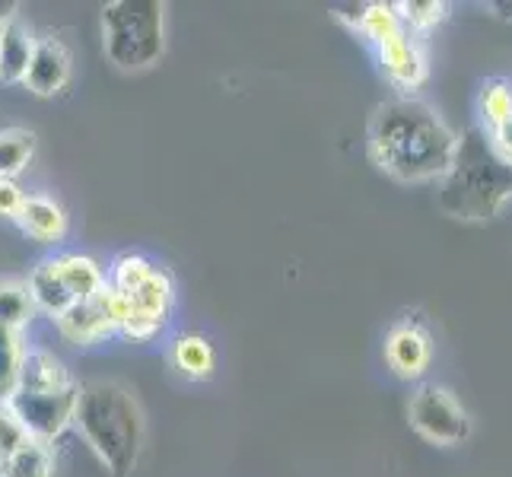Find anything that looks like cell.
<instances>
[{
  "label": "cell",
  "mask_w": 512,
  "mask_h": 477,
  "mask_svg": "<svg viewBox=\"0 0 512 477\" xmlns=\"http://www.w3.org/2000/svg\"><path fill=\"white\" fill-rule=\"evenodd\" d=\"M29 443H32V433L23 427V420L13 414L10 404H0V465Z\"/></svg>",
  "instance_id": "obj_25"
},
{
  "label": "cell",
  "mask_w": 512,
  "mask_h": 477,
  "mask_svg": "<svg viewBox=\"0 0 512 477\" xmlns=\"http://www.w3.org/2000/svg\"><path fill=\"white\" fill-rule=\"evenodd\" d=\"M102 51L118 70H147L166 51L163 0H112L102 7Z\"/></svg>",
  "instance_id": "obj_5"
},
{
  "label": "cell",
  "mask_w": 512,
  "mask_h": 477,
  "mask_svg": "<svg viewBox=\"0 0 512 477\" xmlns=\"http://www.w3.org/2000/svg\"><path fill=\"white\" fill-rule=\"evenodd\" d=\"M512 201V163L487 131L471 128L458 140L455 163L439 182V210L452 220L484 223Z\"/></svg>",
  "instance_id": "obj_3"
},
{
  "label": "cell",
  "mask_w": 512,
  "mask_h": 477,
  "mask_svg": "<svg viewBox=\"0 0 512 477\" xmlns=\"http://www.w3.org/2000/svg\"><path fill=\"white\" fill-rule=\"evenodd\" d=\"M58 274L64 280L67 293L74 296V303H86V299H96L105 287H109V274L99 268V261H93L90 255H77L67 252L55 258Z\"/></svg>",
  "instance_id": "obj_15"
},
{
  "label": "cell",
  "mask_w": 512,
  "mask_h": 477,
  "mask_svg": "<svg viewBox=\"0 0 512 477\" xmlns=\"http://www.w3.org/2000/svg\"><path fill=\"white\" fill-rule=\"evenodd\" d=\"M39 312L32 303L29 280L23 277H0V328L20 331L32 322V315Z\"/></svg>",
  "instance_id": "obj_18"
},
{
  "label": "cell",
  "mask_w": 512,
  "mask_h": 477,
  "mask_svg": "<svg viewBox=\"0 0 512 477\" xmlns=\"http://www.w3.org/2000/svg\"><path fill=\"white\" fill-rule=\"evenodd\" d=\"M379 64L388 83H395L398 90H417V86L427 80V55L417 42V35L408 29L398 32L395 39L382 42L379 48Z\"/></svg>",
  "instance_id": "obj_10"
},
{
  "label": "cell",
  "mask_w": 512,
  "mask_h": 477,
  "mask_svg": "<svg viewBox=\"0 0 512 477\" xmlns=\"http://www.w3.org/2000/svg\"><path fill=\"white\" fill-rule=\"evenodd\" d=\"M0 477H51V449L48 443L32 439L13 458L0 465Z\"/></svg>",
  "instance_id": "obj_23"
},
{
  "label": "cell",
  "mask_w": 512,
  "mask_h": 477,
  "mask_svg": "<svg viewBox=\"0 0 512 477\" xmlns=\"http://www.w3.org/2000/svg\"><path fill=\"white\" fill-rule=\"evenodd\" d=\"M121 318H125V296L105 287L96 299L74 303L64 315H58L55 325L70 344L93 347L105 338H112L115 331H121Z\"/></svg>",
  "instance_id": "obj_8"
},
{
  "label": "cell",
  "mask_w": 512,
  "mask_h": 477,
  "mask_svg": "<svg viewBox=\"0 0 512 477\" xmlns=\"http://www.w3.org/2000/svg\"><path fill=\"white\" fill-rule=\"evenodd\" d=\"M395 7H398L404 29H408L411 35L433 32L449 13V7L443 4V0H404V4H395Z\"/></svg>",
  "instance_id": "obj_24"
},
{
  "label": "cell",
  "mask_w": 512,
  "mask_h": 477,
  "mask_svg": "<svg viewBox=\"0 0 512 477\" xmlns=\"http://www.w3.org/2000/svg\"><path fill=\"white\" fill-rule=\"evenodd\" d=\"M385 360L398 379H420L433 363V341L420 318H401L385 338Z\"/></svg>",
  "instance_id": "obj_9"
},
{
  "label": "cell",
  "mask_w": 512,
  "mask_h": 477,
  "mask_svg": "<svg viewBox=\"0 0 512 477\" xmlns=\"http://www.w3.org/2000/svg\"><path fill=\"white\" fill-rule=\"evenodd\" d=\"M125 296V318H121V334L137 344H147L153 338H160L169 325V315L175 309V284L172 277L156 268L153 277L144 287H137L134 293Z\"/></svg>",
  "instance_id": "obj_7"
},
{
  "label": "cell",
  "mask_w": 512,
  "mask_h": 477,
  "mask_svg": "<svg viewBox=\"0 0 512 477\" xmlns=\"http://www.w3.org/2000/svg\"><path fill=\"white\" fill-rule=\"evenodd\" d=\"M23 360H26L23 334L0 328V404H7L16 392V385H20Z\"/></svg>",
  "instance_id": "obj_20"
},
{
  "label": "cell",
  "mask_w": 512,
  "mask_h": 477,
  "mask_svg": "<svg viewBox=\"0 0 512 477\" xmlns=\"http://www.w3.org/2000/svg\"><path fill=\"white\" fill-rule=\"evenodd\" d=\"M13 414L23 420V427L39 443H55V439L74 427L77 404H80V382L70 376V369L42 347L26 350L20 385L7 401Z\"/></svg>",
  "instance_id": "obj_4"
},
{
  "label": "cell",
  "mask_w": 512,
  "mask_h": 477,
  "mask_svg": "<svg viewBox=\"0 0 512 477\" xmlns=\"http://www.w3.org/2000/svg\"><path fill=\"white\" fill-rule=\"evenodd\" d=\"M70 80V51L64 48L61 39L55 35H45L35 45V55L29 64V74H26V90L32 96H58Z\"/></svg>",
  "instance_id": "obj_11"
},
{
  "label": "cell",
  "mask_w": 512,
  "mask_h": 477,
  "mask_svg": "<svg viewBox=\"0 0 512 477\" xmlns=\"http://www.w3.org/2000/svg\"><path fill=\"white\" fill-rule=\"evenodd\" d=\"M172 366L179 369L185 379H210L217 369V350L204 334H182L172 344Z\"/></svg>",
  "instance_id": "obj_17"
},
{
  "label": "cell",
  "mask_w": 512,
  "mask_h": 477,
  "mask_svg": "<svg viewBox=\"0 0 512 477\" xmlns=\"http://www.w3.org/2000/svg\"><path fill=\"white\" fill-rule=\"evenodd\" d=\"M16 10H20V4H16V0H0V26L10 23L13 16H20Z\"/></svg>",
  "instance_id": "obj_28"
},
{
  "label": "cell",
  "mask_w": 512,
  "mask_h": 477,
  "mask_svg": "<svg viewBox=\"0 0 512 477\" xmlns=\"http://www.w3.org/2000/svg\"><path fill=\"white\" fill-rule=\"evenodd\" d=\"M35 156V134L26 128L0 131V179H16Z\"/></svg>",
  "instance_id": "obj_21"
},
{
  "label": "cell",
  "mask_w": 512,
  "mask_h": 477,
  "mask_svg": "<svg viewBox=\"0 0 512 477\" xmlns=\"http://www.w3.org/2000/svg\"><path fill=\"white\" fill-rule=\"evenodd\" d=\"M156 268H160V264H153L144 255H131V252L118 255L112 261V268H109V287L118 290V293H134L137 287L147 284Z\"/></svg>",
  "instance_id": "obj_22"
},
{
  "label": "cell",
  "mask_w": 512,
  "mask_h": 477,
  "mask_svg": "<svg viewBox=\"0 0 512 477\" xmlns=\"http://www.w3.org/2000/svg\"><path fill=\"white\" fill-rule=\"evenodd\" d=\"M74 427L112 477H128L144 455V411L131 388L115 379H90L80 385Z\"/></svg>",
  "instance_id": "obj_2"
},
{
  "label": "cell",
  "mask_w": 512,
  "mask_h": 477,
  "mask_svg": "<svg viewBox=\"0 0 512 477\" xmlns=\"http://www.w3.org/2000/svg\"><path fill=\"white\" fill-rule=\"evenodd\" d=\"M334 16L344 20L353 32H360L376 48L388 39H395L398 32H404L395 4H350V7H338Z\"/></svg>",
  "instance_id": "obj_13"
},
{
  "label": "cell",
  "mask_w": 512,
  "mask_h": 477,
  "mask_svg": "<svg viewBox=\"0 0 512 477\" xmlns=\"http://www.w3.org/2000/svg\"><path fill=\"white\" fill-rule=\"evenodd\" d=\"M478 115L487 134H497L512 121V83L509 80H487L478 96Z\"/></svg>",
  "instance_id": "obj_19"
},
{
  "label": "cell",
  "mask_w": 512,
  "mask_h": 477,
  "mask_svg": "<svg viewBox=\"0 0 512 477\" xmlns=\"http://www.w3.org/2000/svg\"><path fill=\"white\" fill-rule=\"evenodd\" d=\"M20 229L35 242H61L67 233V214L58 201L45 198V194H26V204L16 217Z\"/></svg>",
  "instance_id": "obj_14"
},
{
  "label": "cell",
  "mask_w": 512,
  "mask_h": 477,
  "mask_svg": "<svg viewBox=\"0 0 512 477\" xmlns=\"http://www.w3.org/2000/svg\"><path fill=\"white\" fill-rule=\"evenodd\" d=\"M411 430L439 449H455L471 439V417L462 404L455 401L449 388L420 385L408 404Z\"/></svg>",
  "instance_id": "obj_6"
},
{
  "label": "cell",
  "mask_w": 512,
  "mask_h": 477,
  "mask_svg": "<svg viewBox=\"0 0 512 477\" xmlns=\"http://www.w3.org/2000/svg\"><path fill=\"white\" fill-rule=\"evenodd\" d=\"M35 45H39V39L20 16L0 26V83H26Z\"/></svg>",
  "instance_id": "obj_12"
},
{
  "label": "cell",
  "mask_w": 512,
  "mask_h": 477,
  "mask_svg": "<svg viewBox=\"0 0 512 477\" xmlns=\"http://www.w3.org/2000/svg\"><path fill=\"white\" fill-rule=\"evenodd\" d=\"M26 204V191L16 185V179H0V217L16 220Z\"/></svg>",
  "instance_id": "obj_26"
},
{
  "label": "cell",
  "mask_w": 512,
  "mask_h": 477,
  "mask_svg": "<svg viewBox=\"0 0 512 477\" xmlns=\"http://www.w3.org/2000/svg\"><path fill=\"white\" fill-rule=\"evenodd\" d=\"M29 280V293H32V303L39 312L51 315V318H58L64 315L70 306H74V296L67 293L64 287V280L58 274V264L55 258H48V261H39L32 268V274L26 277Z\"/></svg>",
  "instance_id": "obj_16"
},
{
  "label": "cell",
  "mask_w": 512,
  "mask_h": 477,
  "mask_svg": "<svg viewBox=\"0 0 512 477\" xmlns=\"http://www.w3.org/2000/svg\"><path fill=\"white\" fill-rule=\"evenodd\" d=\"M490 140H493V147H497L512 163V121H509V125H503L497 134H490Z\"/></svg>",
  "instance_id": "obj_27"
},
{
  "label": "cell",
  "mask_w": 512,
  "mask_h": 477,
  "mask_svg": "<svg viewBox=\"0 0 512 477\" xmlns=\"http://www.w3.org/2000/svg\"><path fill=\"white\" fill-rule=\"evenodd\" d=\"M458 140L446 118L414 96L388 99L369 118V159L398 182H443Z\"/></svg>",
  "instance_id": "obj_1"
}]
</instances>
